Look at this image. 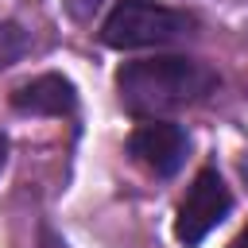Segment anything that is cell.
Returning <instances> with one entry per match:
<instances>
[{
    "instance_id": "1",
    "label": "cell",
    "mask_w": 248,
    "mask_h": 248,
    "mask_svg": "<svg viewBox=\"0 0 248 248\" xmlns=\"http://www.w3.org/2000/svg\"><path fill=\"white\" fill-rule=\"evenodd\" d=\"M213 89H217V74L205 62L182 54L132 58L116 70L120 105L140 120H167L170 112L205 101Z\"/></svg>"
},
{
    "instance_id": "2",
    "label": "cell",
    "mask_w": 248,
    "mask_h": 248,
    "mask_svg": "<svg viewBox=\"0 0 248 248\" xmlns=\"http://www.w3.org/2000/svg\"><path fill=\"white\" fill-rule=\"evenodd\" d=\"M194 35V19L155 0H116L108 19L101 23V43L112 50H140V46H167Z\"/></svg>"
},
{
    "instance_id": "3",
    "label": "cell",
    "mask_w": 248,
    "mask_h": 248,
    "mask_svg": "<svg viewBox=\"0 0 248 248\" xmlns=\"http://www.w3.org/2000/svg\"><path fill=\"white\" fill-rule=\"evenodd\" d=\"M229 209H232V194H229L225 178L213 167L198 170L194 182H190V190H186V198L178 202V213H174V236H178V244L198 248L229 217Z\"/></svg>"
},
{
    "instance_id": "4",
    "label": "cell",
    "mask_w": 248,
    "mask_h": 248,
    "mask_svg": "<svg viewBox=\"0 0 248 248\" xmlns=\"http://www.w3.org/2000/svg\"><path fill=\"white\" fill-rule=\"evenodd\" d=\"M186 151H190V136L174 120H143L128 136V155L143 170H151L155 178L178 174L182 163H186Z\"/></svg>"
},
{
    "instance_id": "5",
    "label": "cell",
    "mask_w": 248,
    "mask_h": 248,
    "mask_svg": "<svg viewBox=\"0 0 248 248\" xmlns=\"http://www.w3.org/2000/svg\"><path fill=\"white\" fill-rule=\"evenodd\" d=\"M12 105H16V112H27V116H74L78 89L62 74H39L12 93Z\"/></svg>"
},
{
    "instance_id": "6",
    "label": "cell",
    "mask_w": 248,
    "mask_h": 248,
    "mask_svg": "<svg viewBox=\"0 0 248 248\" xmlns=\"http://www.w3.org/2000/svg\"><path fill=\"white\" fill-rule=\"evenodd\" d=\"M23 50H27V35H23L16 23H0V70L12 66Z\"/></svg>"
},
{
    "instance_id": "7",
    "label": "cell",
    "mask_w": 248,
    "mask_h": 248,
    "mask_svg": "<svg viewBox=\"0 0 248 248\" xmlns=\"http://www.w3.org/2000/svg\"><path fill=\"white\" fill-rule=\"evenodd\" d=\"M97 8H101V0H66V12H70L74 19H89Z\"/></svg>"
},
{
    "instance_id": "8",
    "label": "cell",
    "mask_w": 248,
    "mask_h": 248,
    "mask_svg": "<svg viewBox=\"0 0 248 248\" xmlns=\"http://www.w3.org/2000/svg\"><path fill=\"white\" fill-rule=\"evenodd\" d=\"M229 248H248V225H244V229L232 236V244H229Z\"/></svg>"
},
{
    "instance_id": "9",
    "label": "cell",
    "mask_w": 248,
    "mask_h": 248,
    "mask_svg": "<svg viewBox=\"0 0 248 248\" xmlns=\"http://www.w3.org/2000/svg\"><path fill=\"white\" fill-rule=\"evenodd\" d=\"M4 163H8V136L0 132V170H4Z\"/></svg>"
}]
</instances>
